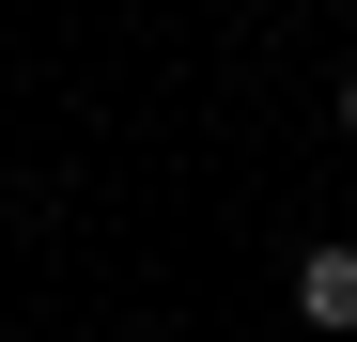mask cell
Returning a JSON list of instances; mask_svg holds the SVG:
<instances>
[{
    "label": "cell",
    "instance_id": "1",
    "mask_svg": "<svg viewBox=\"0 0 357 342\" xmlns=\"http://www.w3.org/2000/svg\"><path fill=\"white\" fill-rule=\"evenodd\" d=\"M295 311L342 342V327H357V249H295Z\"/></svg>",
    "mask_w": 357,
    "mask_h": 342
},
{
    "label": "cell",
    "instance_id": "2",
    "mask_svg": "<svg viewBox=\"0 0 357 342\" xmlns=\"http://www.w3.org/2000/svg\"><path fill=\"white\" fill-rule=\"evenodd\" d=\"M326 125H342V140H357V63H342V109H326Z\"/></svg>",
    "mask_w": 357,
    "mask_h": 342
}]
</instances>
